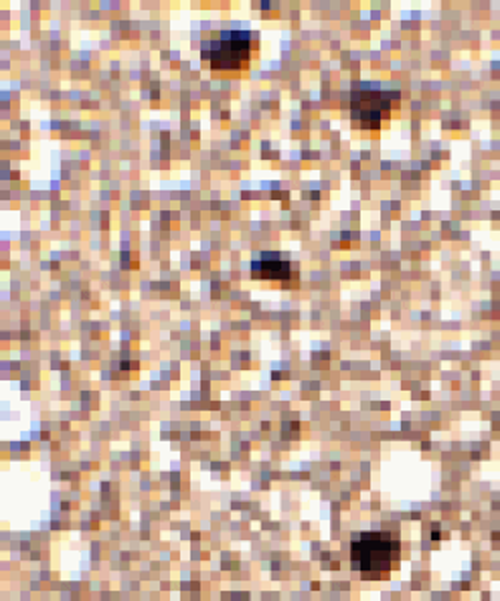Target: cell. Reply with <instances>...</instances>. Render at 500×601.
Segmentation results:
<instances>
[{
	"label": "cell",
	"mask_w": 500,
	"mask_h": 601,
	"mask_svg": "<svg viewBox=\"0 0 500 601\" xmlns=\"http://www.w3.org/2000/svg\"><path fill=\"white\" fill-rule=\"evenodd\" d=\"M400 555V537L391 530H363L351 539V565L363 579H386Z\"/></svg>",
	"instance_id": "6da1fadb"
},
{
	"label": "cell",
	"mask_w": 500,
	"mask_h": 601,
	"mask_svg": "<svg viewBox=\"0 0 500 601\" xmlns=\"http://www.w3.org/2000/svg\"><path fill=\"white\" fill-rule=\"evenodd\" d=\"M254 56V37L249 30H223L203 53L215 73L245 72L249 70Z\"/></svg>",
	"instance_id": "3957f363"
},
{
	"label": "cell",
	"mask_w": 500,
	"mask_h": 601,
	"mask_svg": "<svg viewBox=\"0 0 500 601\" xmlns=\"http://www.w3.org/2000/svg\"><path fill=\"white\" fill-rule=\"evenodd\" d=\"M395 108H400V91L371 84H357L351 91V120L353 126L363 132H379L386 128Z\"/></svg>",
	"instance_id": "7a4b0ae2"
},
{
	"label": "cell",
	"mask_w": 500,
	"mask_h": 601,
	"mask_svg": "<svg viewBox=\"0 0 500 601\" xmlns=\"http://www.w3.org/2000/svg\"><path fill=\"white\" fill-rule=\"evenodd\" d=\"M252 275L258 282H268L276 286L290 287L298 284V273L294 272L292 261L280 252H261L252 261Z\"/></svg>",
	"instance_id": "277c9868"
}]
</instances>
